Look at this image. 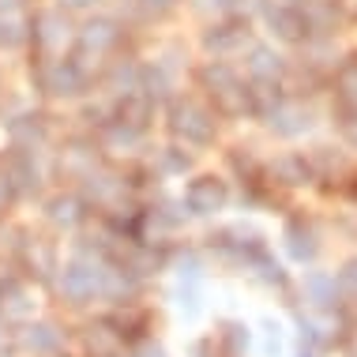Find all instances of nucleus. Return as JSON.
<instances>
[{
  "label": "nucleus",
  "mask_w": 357,
  "mask_h": 357,
  "mask_svg": "<svg viewBox=\"0 0 357 357\" xmlns=\"http://www.w3.org/2000/svg\"><path fill=\"white\" fill-rule=\"evenodd\" d=\"M173 128H177L188 143H204V139H211V121H207L204 109H196V105H185V109H177V121H173Z\"/></svg>",
  "instance_id": "1"
},
{
  "label": "nucleus",
  "mask_w": 357,
  "mask_h": 357,
  "mask_svg": "<svg viewBox=\"0 0 357 357\" xmlns=\"http://www.w3.org/2000/svg\"><path fill=\"white\" fill-rule=\"evenodd\" d=\"M75 86H79V72H75V64H68V61L53 64V79H45V91H53V94H75Z\"/></svg>",
  "instance_id": "2"
}]
</instances>
